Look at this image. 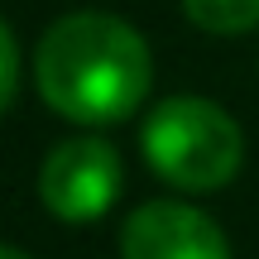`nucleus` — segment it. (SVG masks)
I'll list each match as a JSON object with an SVG mask.
<instances>
[{"instance_id":"1","label":"nucleus","mask_w":259,"mask_h":259,"mask_svg":"<svg viewBox=\"0 0 259 259\" xmlns=\"http://www.w3.org/2000/svg\"><path fill=\"white\" fill-rule=\"evenodd\" d=\"M34 87L44 106L82 130L120 125L149 101L154 53L120 15L72 10L53 19L34 48Z\"/></svg>"},{"instance_id":"3","label":"nucleus","mask_w":259,"mask_h":259,"mask_svg":"<svg viewBox=\"0 0 259 259\" xmlns=\"http://www.w3.org/2000/svg\"><path fill=\"white\" fill-rule=\"evenodd\" d=\"M125 163L106 135L58 139L38 163V202L63 226H92L120 202Z\"/></svg>"},{"instance_id":"6","label":"nucleus","mask_w":259,"mask_h":259,"mask_svg":"<svg viewBox=\"0 0 259 259\" xmlns=\"http://www.w3.org/2000/svg\"><path fill=\"white\" fill-rule=\"evenodd\" d=\"M19 72H24L19 38H15V29L5 24V15H0V115L10 111V101H15V92H19Z\"/></svg>"},{"instance_id":"4","label":"nucleus","mask_w":259,"mask_h":259,"mask_svg":"<svg viewBox=\"0 0 259 259\" xmlns=\"http://www.w3.org/2000/svg\"><path fill=\"white\" fill-rule=\"evenodd\" d=\"M120 259H231V240L202 206L154 197L125 216Z\"/></svg>"},{"instance_id":"2","label":"nucleus","mask_w":259,"mask_h":259,"mask_svg":"<svg viewBox=\"0 0 259 259\" xmlns=\"http://www.w3.org/2000/svg\"><path fill=\"white\" fill-rule=\"evenodd\" d=\"M139 154L158 183L178 192H221L245 168V130L211 96H163L139 125Z\"/></svg>"},{"instance_id":"7","label":"nucleus","mask_w":259,"mask_h":259,"mask_svg":"<svg viewBox=\"0 0 259 259\" xmlns=\"http://www.w3.org/2000/svg\"><path fill=\"white\" fill-rule=\"evenodd\" d=\"M0 259H34V254H24V250H15V245H0Z\"/></svg>"},{"instance_id":"5","label":"nucleus","mask_w":259,"mask_h":259,"mask_svg":"<svg viewBox=\"0 0 259 259\" xmlns=\"http://www.w3.org/2000/svg\"><path fill=\"white\" fill-rule=\"evenodd\" d=\"M187 24L216 38H240L259 29V0H178Z\"/></svg>"}]
</instances>
